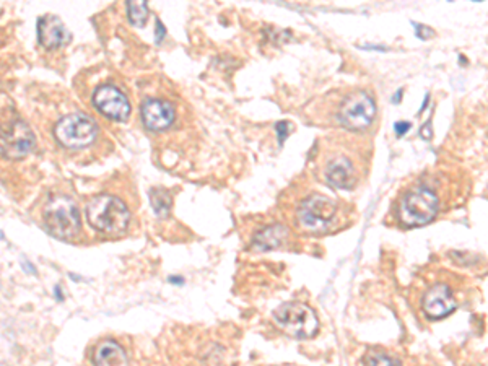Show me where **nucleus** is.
I'll use <instances>...</instances> for the list:
<instances>
[{"label": "nucleus", "instance_id": "obj_20", "mask_svg": "<svg viewBox=\"0 0 488 366\" xmlns=\"http://www.w3.org/2000/svg\"><path fill=\"white\" fill-rule=\"evenodd\" d=\"M276 129L278 132V140H280V144L283 140H285V137L288 135V124L287 122H277Z\"/></svg>", "mask_w": 488, "mask_h": 366}, {"label": "nucleus", "instance_id": "obj_7", "mask_svg": "<svg viewBox=\"0 0 488 366\" xmlns=\"http://www.w3.org/2000/svg\"><path fill=\"white\" fill-rule=\"evenodd\" d=\"M376 103L367 92H357L345 99L339 109L340 124L350 131H362L374 121Z\"/></svg>", "mask_w": 488, "mask_h": 366}, {"label": "nucleus", "instance_id": "obj_19", "mask_svg": "<svg viewBox=\"0 0 488 366\" xmlns=\"http://www.w3.org/2000/svg\"><path fill=\"white\" fill-rule=\"evenodd\" d=\"M415 33H417V36L420 38V40H426V38H430V36H433V31L430 30V28H426V26H421V25H415Z\"/></svg>", "mask_w": 488, "mask_h": 366}, {"label": "nucleus", "instance_id": "obj_3", "mask_svg": "<svg viewBox=\"0 0 488 366\" xmlns=\"http://www.w3.org/2000/svg\"><path fill=\"white\" fill-rule=\"evenodd\" d=\"M47 230L59 240H74L80 233V210L70 197L51 199L44 208Z\"/></svg>", "mask_w": 488, "mask_h": 366}, {"label": "nucleus", "instance_id": "obj_18", "mask_svg": "<svg viewBox=\"0 0 488 366\" xmlns=\"http://www.w3.org/2000/svg\"><path fill=\"white\" fill-rule=\"evenodd\" d=\"M151 203H153L155 212L158 213L160 217H165L169 210V207H171V199L165 191H156L153 192V196H151Z\"/></svg>", "mask_w": 488, "mask_h": 366}, {"label": "nucleus", "instance_id": "obj_21", "mask_svg": "<svg viewBox=\"0 0 488 366\" xmlns=\"http://www.w3.org/2000/svg\"><path fill=\"white\" fill-rule=\"evenodd\" d=\"M410 127H412L410 122H397L394 129L397 132V135H404V134H407V131H409Z\"/></svg>", "mask_w": 488, "mask_h": 366}, {"label": "nucleus", "instance_id": "obj_9", "mask_svg": "<svg viewBox=\"0 0 488 366\" xmlns=\"http://www.w3.org/2000/svg\"><path fill=\"white\" fill-rule=\"evenodd\" d=\"M93 104L103 116L111 121L124 122L131 116V103L124 93L115 85H101L94 90Z\"/></svg>", "mask_w": 488, "mask_h": 366}, {"label": "nucleus", "instance_id": "obj_17", "mask_svg": "<svg viewBox=\"0 0 488 366\" xmlns=\"http://www.w3.org/2000/svg\"><path fill=\"white\" fill-rule=\"evenodd\" d=\"M364 366H402L399 360H396L394 356H389L382 351L371 350L364 355L363 358Z\"/></svg>", "mask_w": 488, "mask_h": 366}, {"label": "nucleus", "instance_id": "obj_10", "mask_svg": "<svg viewBox=\"0 0 488 366\" xmlns=\"http://www.w3.org/2000/svg\"><path fill=\"white\" fill-rule=\"evenodd\" d=\"M421 304H423L425 315L431 317V319L446 317L457 308V301L454 298L451 288L444 283H438L433 288H430Z\"/></svg>", "mask_w": 488, "mask_h": 366}, {"label": "nucleus", "instance_id": "obj_14", "mask_svg": "<svg viewBox=\"0 0 488 366\" xmlns=\"http://www.w3.org/2000/svg\"><path fill=\"white\" fill-rule=\"evenodd\" d=\"M93 363L94 366H129V358L119 344L115 340H104L94 350Z\"/></svg>", "mask_w": 488, "mask_h": 366}, {"label": "nucleus", "instance_id": "obj_2", "mask_svg": "<svg viewBox=\"0 0 488 366\" xmlns=\"http://www.w3.org/2000/svg\"><path fill=\"white\" fill-rule=\"evenodd\" d=\"M274 319L282 331H285L288 335L296 337V339H311L319 329V321H317L314 311L300 301L280 304L274 311Z\"/></svg>", "mask_w": 488, "mask_h": 366}, {"label": "nucleus", "instance_id": "obj_11", "mask_svg": "<svg viewBox=\"0 0 488 366\" xmlns=\"http://www.w3.org/2000/svg\"><path fill=\"white\" fill-rule=\"evenodd\" d=\"M176 113L165 99H146L142 106V119L146 129L151 132H163L174 122Z\"/></svg>", "mask_w": 488, "mask_h": 366}, {"label": "nucleus", "instance_id": "obj_6", "mask_svg": "<svg viewBox=\"0 0 488 366\" xmlns=\"http://www.w3.org/2000/svg\"><path fill=\"white\" fill-rule=\"evenodd\" d=\"M35 149V135L20 117L8 116L0 124V153L6 158L22 160Z\"/></svg>", "mask_w": 488, "mask_h": 366}, {"label": "nucleus", "instance_id": "obj_5", "mask_svg": "<svg viewBox=\"0 0 488 366\" xmlns=\"http://www.w3.org/2000/svg\"><path fill=\"white\" fill-rule=\"evenodd\" d=\"M98 132L99 129L93 119L75 113L60 119L54 129V135L65 149L82 150L96 140Z\"/></svg>", "mask_w": 488, "mask_h": 366}, {"label": "nucleus", "instance_id": "obj_4", "mask_svg": "<svg viewBox=\"0 0 488 366\" xmlns=\"http://www.w3.org/2000/svg\"><path fill=\"white\" fill-rule=\"evenodd\" d=\"M439 201L431 189L417 188L402 199L399 207V220L404 226H423L437 217Z\"/></svg>", "mask_w": 488, "mask_h": 366}, {"label": "nucleus", "instance_id": "obj_8", "mask_svg": "<svg viewBox=\"0 0 488 366\" xmlns=\"http://www.w3.org/2000/svg\"><path fill=\"white\" fill-rule=\"evenodd\" d=\"M339 207L333 199L324 196H311L300 203L298 220L301 226L311 231H324L335 220Z\"/></svg>", "mask_w": 488, "mask_h": 366}, {"label": "nucleus", "instance_id": "obj_16", "mask_svg": "<svg viewBox=\"0 0 488 366\" xmlns=\"http://www.w3.org/2000/svg\"><path fill=\"white\" fill-rule=\"evenodd\" d=\"M127 12H129L131 23L137 28L144 26L146 18H149V6L145 2H129L127 3Z\"/></svg>", "mask_w": 488, "mask_h": 366}, {"label": "nucleus", "instance_id": "obj_15", "mask_svg": "<svg viewBox=\"0 0 488 366\" xmlns=\"http://www.w3.org/2000/svg\"><path fill=\"white\" fill-rule=\"evenodd\" d=\"M288 233V228L283 225L265 226L254 236V246L260 251L278 249L287 242Z\"/></svg>", "mask_w": 488, "mask_h": 366}, {"label": "nucleus", "instance_id": "obj_1", "mask_svg": "<svg viewBox=\"0 0 488 366\" xmlns=\"http://www.w3.org/2000/svg\"><path fill=\"white\" fill-rule=\"evenodd\" d=\"M88 222L94 230L117 235L131 223L129 208L115 196H98L88 206Z\"/></svg>", "mask_w": 488, "mask_h": 366}, {"label": "nucleus", "instance_id": "obj_24", "mask_svg": "<svg viewBox=\"0 0 488 366\" xmlns=\"http://www.w3.org/2000/svg\"><path fill=\"white\" fill-rule=\"evenodd\" d=\"M401 94H402V90H399V92H397V94H396V97H394V101H396V103H397V101H399Z\"/></svg>", "mask_w": 488, "mask_h": 366}, {"label": "nucleus", "instance_id": "obj_12", "mask_svg": "<svg viewBox=\"0 0 488 366\" xmlns=\"http://www.w3.org/2000/svg\"><path fill=\"white\" fill-rule=\"evenodd\" d=\"M326 179L339 189H352L357 183V171L345 156H335L326 165Z\"/></svg>", "mask_w": 488, "mask_h": 366}, {"label": "nucleus", "instance_id": "obj_13", "mask_svg": "<svg viewBox=\"0 0 488 366\" xmlns=\"http://www.w3.org/2000/svg\"><path fill=\"white\" fill-rule=\"evenodd\" d=\"M37 36H40L41 44L51 49L65 44L70 38L67 26L54 15H46L37 22Z\"/></svg>", "mask_w": 488, "mask_h": 366}, {"label": "nucleus", "instance_id": "obj_23", "mask_svg": "<svg viewBox=\"0 0 488 366\" xmlns=\"http://www.w3.org/2000/svg\"><path fill=\"white\" fill-rule=\"evenodd\" d=\"M165 36V28L163 25H161V22H158V36H156V41H161V38Z\"/></svg>", "mask_w": 488, "mask_h": 366}, {"label": "nucleus", "instance_id": "obj_22", "mask_svg": "<svg viewBox=\"0 0 488 366\" xmlns=\"http://www.w3.org/2000/svg\"><path fill=\"white\" fill-rule=\"evenodd\" d=\"M421 137H423V139H431V126H430V122H426L423 129H421Z\"/></svg>", "mask_w": 488, "mask_h": 366}]
</instances>
